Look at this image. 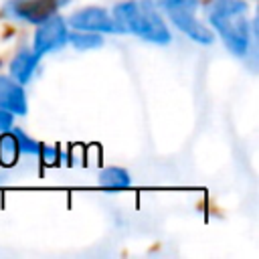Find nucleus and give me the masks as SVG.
Instances as JSON below:
<instances>
[{"mask_svg": "<svg viewBox=\"0 0 259 259\" xmlns=\"http://www.w3.org/2000/svg\"><path fill=\"white\" fill-rule=\"evenodd\" d=\"M67 36H69V30H67L65 20L61 16L51 14L49 18H45L42 22H38V28H36V34H34L32 53L40 59L42 55L61 49L67 42Z\"/></svg>", "mask_w": 259, "mask_h": 259, "instance_id": "nucleus-4", "label": "nucleus"}, {"mask_svg": "<svg viewBox=\"0 0 259 259\" xmlns=\"http://www.w3.org/2000/svg\"><path fill=\"white\" fill-rule=\"evenodd\" d=\"M18 144L14 140V136L10 134V130L4 132V136L0 138V162L10 166L14 160H16V154H18Z\"/></svg>", "mask_w": 259, "mask_h": 259, "instance_id": "nucleus-11", "label": "nucleus"}, {"mask_svg": "<svg viewBox=\"0 0 259 259\" xmlns=\"http://www.w3.org/2000/svg\"><path fill=\"white\" fill-rule=\"evenodd\" d=\"M210 24L235 55H245L249 47L247 4L243 0H212L206 8Z\"/></svg>", "mask_w": 259, "mask_h": 259, "instance_id": "nucleus-2", "label": "nucleus"}, {"mask_svg": "<svg viewBox=\"0 0 259 259\" xmlns=\"http://www.w3.org/2000/svg\"><path fill=\"white\" fill-rule=\"evenodd\" d=\"M36 61L38 57L32 53V51H20L14 59H12V65H10V75L14 81L18 83H26L36 67Z\"/></svg>", "mask_w": 259, "mask_h": 259, "instance_id": "nucleus-8", "label": "nucleus"}, {"mask_svg": "<svg viewBox=\"0 0 259 259\" xmlns=\"http://www.w3.org/2000/svg\"><path fill=\"white\" fill-rule=\"evenodd\" d=\"M10 134L14 136V140H16V144H18V150L20 152H28V154H38V150H40V144L38 142H34V140H30L22 130H12L10 127Z\"/></svg>", "mask_w": 259, "mask_h": 259, "instance_id": "nucleus-12", "label": "nucleus"}, {"mask_svg": "<svg viewBox=\"0 0 259 259\" xmlns=\"http://www.w3.org/2000/svg\"><path fill=\"white\" fill-rule=\"evenodd\" d=\"M12 127V113L6 109H0V132H6Z\"/></svg>", "mask_w": 259, "mask_h": 259, "instance_id": "nucleus-13", "label": "nucleus"}, {"mask_svg": "<svg viewBox=\"0 0 259 259\" xmlns=\"http://www.w3.org/2000/svg\"><path fill=\"white\" fill-rule=\"evenodd\" d=\"M113 24L117 32H132L150 42L164 45L170 40V30L152 0H127L113 8Z\"/></svg>", "mask_w": 259, "mask_h": 259, "instance_id": "nucleus-1", "label": "nucleus"}, {"mask_svg": "<svg viewBox=\"0 0 259 259\" xmlns=\"http://www.w3.org/2000/svg\"><path fill=\"white\" fill-rule=\"evenodd\" d=\"M162 8L170 16V20L190 38L202 45L212 42V32L204 22L196 18V0H162Z\"/></svg>", "mask_w": 259, "mask_h": 259, "instance_id": "nucleus-3", "label": "nucleus"}, {"mask_svg": "<svg viewBox=\"0 0 259 259\" xmlns=\"http://www.w3.org/2000/svg\"><path fill=\"white\" fill-rule=\"evenodd\" d=\"M61 4L63 0H10L4 6V12L28 22H42L45 18L55 14Z\"/></svg>", "mask_w": 259, "mask_h": 259, "instance_id": "nucleus-5", "label": "nucleus"}, {"mask_svg": "<svg viewBox=\"0 0 259 259\" xmlns=\"http://www.w3.org/2000/svg\"><path fill=\"white\" fill-rule=\"evenodd\" d=\"M67 40L79 49V51H89V49H95L101 45V36L97 32H91V30H77V32H71L67 36Z\"/></svg>", "mask_w": 259, "mask_h": 259, "instance_id": "nucleus-10", "label": "nucleus"}, {"mask_svg": "<svg viewBox=\"0 0 259 259\" xmlns=\"http://www.w3.org/2000/svg\"><path fill=\"white\" fill-rule=\"evenodd\" d=\"M99 184L107 190H119L132 186V178L123 168H105L99 174Z\"/></svg>", "mask_w": 259, "mask_h": 259, "instance_id": "nucleus-9", "label": "nucleus"}, {"mask_svg": "<svg viewBox=\"0 0 259 259\" xmlns=\"http://www.w3.org/2000/svg\"><path fill=\"white\" fill-rule=\"evenodd\" d=\"M69 24L77 30H91V32H117L113 18L107 14V10L99 6H87L71 14Z\"/></svg>", "mask_w": 259, "mask_h": 259, "instance_id": "nucleus-6", "label": "nucleus"}, {"mask_svg": "<svg viewBox=\"0 0 259 259\" xmlns=\"http://www.w3.org/2000/svg\"><path fill=\"white\" fill-rule=\"evenodd\" d=\"M0 109H6L16 115L26 113V97L18 81L0 77Z\"/></svg>", "mask_w": 259, "mask_h": 259, "instance_id": "nucleus-7", "label": "nucleus"}]
</instances>
